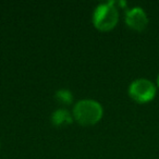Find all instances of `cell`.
<instances>
[{
    "label": "cell",
    "instance_id": "cell-7",
    "mask_svg": "<svg viewBox=\"0 0 159 159\" xmlns=\"http://www.w3.org/2000/svg\"><path fill=\"white\" fill-rule=\"evenodd\" d=\"M156 86H157V89H159V73H158V75H157V80H156Z\"/></svg>",
    "mask_w": 159,
    "mask_h": 159
},
{
    "label": "cell",
    "instance_id": "cell-5",
    "mask_svg": "<svg viewBox=\"0 0 159 159\" xmlns=\"http://www.w3.org/2000/svg\"><path fill=\"white\" fill-rule=\"evenodd\" d=\"M51 122L57 126H63L73 122V117L66 109H58L51 116Z\"/></svg>",
    "mask_w": 159,
    "mask_h": 159
},
{
    "label": "cell",
    "instance_id": "cell-4",
    "mask_svg": "<svg viewBox=\"0 0 159 159\" xmlns=\"http://www.w3.org/2000/svg\"><path fill=\"white\" fill-rule=\"evenodd\" d=\"M125 23L130 29L143 31L148 24V16L142 7H132L125 12Z\"/></svg>",
    "mask_w": 159,
    "mask_h": 159
},
{
    "label": "cell",
    "instance_id": "cell-1",
    "mask_svg": "<svg viewBox=\"0 0 159 159\" xmlns=\"http://www.w3.org/2000/svg\"><path fill=\"white\" fill-rule=\"evenodd\" d=\"M104 109L94 99H82L73 107V119L83 125L95 124L102 118Z\"/></svg>",
    "mask_w": 159,
    "mask_h": 159
},
{
    "label": "cell",
    "instance_id": "cell-2",
    "mask_svg": "<svg viewBox=\"0 0 159 159\" xmlns=\"http://www.w3.org/2000/svg\"><path fill=\"white\" fill-rule=\"evenodd\" d=\"M119 21V11L113 1L100 3L93 13V24L100 31H110Z\"/></svg>",
    "mask_w": 159,
    "mask_h": 159
},
{
    "label": "cell",
    "instance_id": "cell-6",
    "mask_svg": "<svg viewBox=\"0 0 159 159\" xmlns=\"http://www.w3.org/2000/svg\"><path fill=\"white\" fill-rule=\"evenodd\" d=\"M56 99L63 105H70L73 100V96L69 89H59L56 93Z\"/></svg>",
    "mask_w": 159,
    "mask_h": 159
},
{
    "label": "cell",
    "instance_id": "cell-3",
    "mask_svg": "<svg viewBox=\"0 0 159 159\" xmlns=\"http://www.w3.org/2000/svg\"><path fill=\"white\" fill-rule=\"evenodd\" d=\"M129 96L139 104L152 102L157 94V86L154 82L145 77L134 80L128 89Z\"/></svg>",
    "mask_w": 159,
    "mask_h": 159
}]
</instances>
